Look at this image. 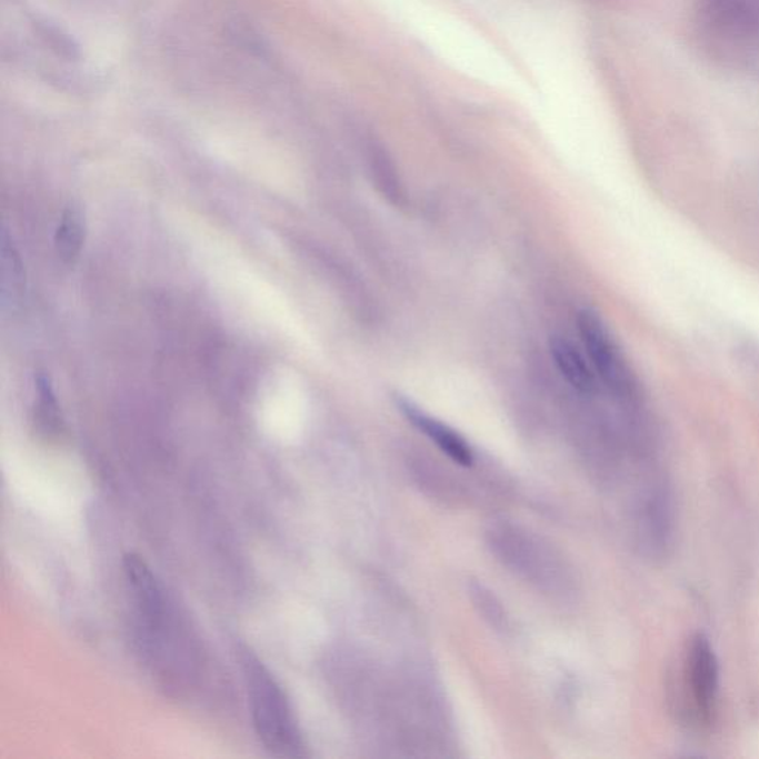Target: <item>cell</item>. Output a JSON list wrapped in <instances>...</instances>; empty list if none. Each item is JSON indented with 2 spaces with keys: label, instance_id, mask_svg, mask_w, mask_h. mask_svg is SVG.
Returning a JSON list of instances; mask_svg holds the SVG:
<instances>
[{
  "label": "cell",
  "instance_id": "cell-8",
  "mask_svg": "<svg viewBox=\"0 0 759 759\" xmlns=\"http://www.w3.org/2000/svg\"><path fill=\"white\" fill-rule=\"evenodd\" d=\"M2 301L3 306H10V308H16L17 304L21 303L26 292V270L23 260L19 250H17L16 243L12 242V238L8 234L7 230L2 232Z\"/></svg>",
  "mask_w": 759,
  "mask_h": 759
},
{
  "label": "cell",
  "instance_id": "cell-3",
  "mask_svg": "<svg viewBox=\"0 0 759 759\" xmlns=\"http://www.w3.org/2000/svg\"><path fill=\"white\" fill-rule=\"evenodd\" d=\"M123 575L131 593L137 635L141 651L154 657L163 643L168 619L167 601L161 585L140 555L127 553L123 557Z\"/></svg>",
  "mask_w": 759,
  "mask_h": 759
},
{
  "label": "cell",
  "instance_id": "cell-2",
  "mask_svg": "<svg viewBox=\"0 0 759 759\" xmlns=\"http://www.w3.org/2000/svg\"><path fill=\"white\" fill-rule=\"evenodd\" d=\"M239 663L246 679L252 722L261 743L277 757H301L303 736L290 700L277 678L250 647H238Z\"/></svg>",
  "mask_w": 759,
  "mask_h": 759
},
{
  "label": "cell",
  "instance_id": "cell-4",
  "mask_svg": "<svg viewBox=\"0 0 759 759\" xmlns=\"http://www.w3.org/2000/svg\"><path fill=\"white\" fill-rule=\"evenodd\" d=\"M683 701L697 727L708 728L718 712L719 672L717 656L708 639L697 635L683 657Z\"/></svg>",
  "mask_w": 759,
  "mask_h": 759
},
{
  "label": "cell",
  "instance_id": "cell-7",
  "mask_svg": "<svg viewBox=\"0 0 759 759\" xmlns=\"http://www.w3.org/2000/svg\"><path fill=\"white\" fill-rule=\"evenodd\" d=\"M550 357L567 383L577 392L592 395L597 379L583 353L567 337L553 336L549 341Z\"/></svg>",
  "mask_w": 759,
  "mask_h": 759
},
{
  "label": "cell",
  "instance_id": "cell-9",
  "mask_svg": "<svg viewBox=\"0 0 759 759\" xmlns=\"http://www.w3.org/2000/svg\"><path fill=\"white\" fill-rule=\"evenodd\" d=\"M87 226L82 211L69 207L57 226L54 246L57 256L66 264H74L86 243Z\"/></svg>",
  "mask_w": 759,
  "mask_h": 759
},
{
  "label": "cell",
  "instance_id": "cell-10",
  "mask_svg": "<svg viewBox=\"0 0 759 759\" xmlns=\"http://www.w3.org/2000/svg\"><path fill=\"white\" fill-rule=\"evenodd\" d=\"M37 389L38 402L34 406V426L47 438L57 437L63 430L64 423L50 379L47 376H38Z\"/></svg>",
  "mask_w": 759,
  "mask_h": 759
},
{
  "label": "cell",
  "instance_id": "cell-1",
  "mask_svg": "<svg viewBox=\"0 0 759 759\" xmlns=\"http://www.w3.org/2000/svg\"><path fill=\"white\" fill-rule=\"evenodd\" d=\"M488 548L501 566L543 595L567 601L577 592L570 562L543 537L510 522L492 523Z\"/></svg>",
  "mask_w": 759,
  "mask_h": 759
},
{
  "label": "cell",
  "instance_id": "cell-5",
  "mask_svg": "<svg viewBox=\"0 0 759 759\" xmlns=\"http://www.w3.org/2000/svg\"><path fill=\"white\" fill-rule=\"evenodd\" d=\"M577 326H579L581 341L589 354L590 363L601 377L603 385L617 398H633L637 389H635L632 374L602 318L592 309H583L577 318Z\"/></svg>",
  "mask_w": 759,
  "mask_h": 759
},
{
  "label": "cell",
  "instance_id": "cell-11",
  "mask_svg": "<svg viewBox=\"0 0 759 759\" xmlns=\"http://www.w3.org/2000/svg\"><path fill=\"white\" fill-rule=\"evenodd\" d=\"M469 597L470 601L473 602V607L477 608L482 619L490 623L491 628L497 630L508 629L509 617L506 615L503 603L499 601V598L487 586L473 581V583L469 585Z\"/></svg>",
  "mask_w": 759,
  "mask_h": 759
},
{
  "label": "cell",
  "instance_id": "cell-6",
  "mask_svg": "<svg viewBox=\"0 0 759 759\" xmlns=\"http://www.w3.org/2000/svg\"><path fill=\"white\" fill-rule=\"evenodd\" d=\"M397 403L399 411L406 416V419L417 430H420L426 438H429L448 459L463 466V468H469V466L473 465L475 455L472 447L469 446V442L459 432H456L450 426L442 423L441 420L426 415L425 411H421L419 407L408 401V399L399 398Z\"/></svg>",
  "mask_w": 759,
  "mask_h": 759
}]
</instances>
